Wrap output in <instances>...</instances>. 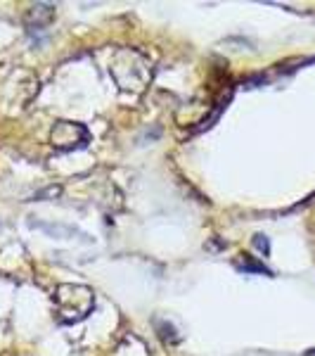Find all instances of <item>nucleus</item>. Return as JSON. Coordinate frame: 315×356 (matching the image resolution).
<instances>
[{
    "label": "nucleus",
    "instance_id": "1",
    "mask_svg": "<svg viewBox=\"0 0 315 356\" xmlns=\"http://www.w3.org/2000/svg\"><path fill=\"white\" fill-rule=\"evenodd\" d=\"M53 302L57 309V318H60L62 323H78V321H83L95 307L93 290H90L88 285H76V283L60 285Z\"/></svg>",
    "mask_w": 315,
    "mask_h": 356
},
{
    "label": "nucleus",
    "instance_id": "2",
    "mask_svg": "<svg viewBox=\"0 0 315 356\" xmlns=\"http://www.w3.org/2000/svg\"><path fill=\"white\" fill-rule=\"evenodd\" d=\"M50 143L55 150H74V147H83L88 143V129L76 122H57L53 134H50Z\"/></svg>",
    "mask_w": 315,
    "mask_h": 356
},
{
    "label": "nucleus",
    "instance_id": "3",
    "mask_svg": "<svg viewBox=\"0 0 315 356\" xmlns=\"http://www.w3.org/2000/svg\"><path fill=\"white\" fill-rule=\"evenodd\" d=\"M53 19H55V8H53V5L38 3V5H33V8L28 10L26 24L36 26V29H43V26H48Z\"/></svg>",
    "mask_w": 315,
    "mask_h": 356
},
{
    "label": "nucleus",
    "instance_id": "4",
    "mask_svg": "<svg viewBox=\"0 0 315 356\" xmlns=\"http://www.w3.org/2000/svg\"><path fill=\"white\" fill-rule=\"evenodd\" d=\"M235 266L239 268V271H244V273H261V275H273V271L268 266H263V261H256L254 257H249V254H239V259Z\"/></svg>",
    "mask_w": 315,
    "mask_h": 356
},
{
    "label": "nucleus",
    "instance_id": "5",
    "mask_svg": "<svg viewBox=\"0 0 315 356\" xmlns=\"http://www.w3.org/2000/svg\"><path fill=\"white\" fill-rule=\"evenodd\" d=\"M154 325H157V330H159V337H162L164 342H169V344H176L180 340V335L176 332L173 325L169 323V321H162V318H157L154 321Z\"/></svg>",
    "mask_w": 315,
    "mask_h": 356
},
{
    "label": "nucleus",
    "instance_id": "6",
    "mask_svg": "<svg viewBox=\"0 0 315 356\" xmlns=\"http://www.w3.org/2000/svg\"><path fill=\"white\" fill-rule=\"evenodd\" d=\"M254 247H256V250H261V252H263V257L271 254V243H268V238H266L263 233H256V235H254Z\"/></svg>",
    "mask_w": 315,
    "mask_h": 356
}]
</instances>
